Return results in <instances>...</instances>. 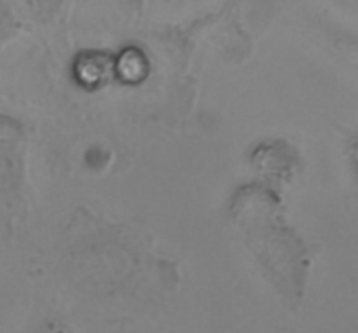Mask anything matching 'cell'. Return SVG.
<instances>
[{
  "label": "cell",
  "mask_w": 358,
  "mask_h": 333,
  "mask_svg": "<svg viewBox=\"0 0 358 333\" xmlns=\"http://www.w3.org/2000/svg\"><path fill=\"white\" fill-rule=\"evenodd\" d=\"M38 333H66L63 330L62 327H58V325H48V327H44L42 330H38Z\"/></svg>",
  "instance_id": "obj_1"
}]
</instances>
